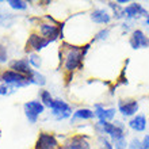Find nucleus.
<instances>
[{
  "label": "nucleus",
  "mask_w": 149,
  "mask_h": 149,
  "mask_svg": "<svg viewBox=\"0 0 149 149\" xmlns=\"http://www.w3.org/2000/svg\"><path fill=\"white\" fill-rule=\"evenodd\" d=\"M52 111H53V115H54L57 119H65L72 114V109L69 104H67L63 100H53L50 106Z\"/></svg>",
  "instance_id": "5"
},
{
  "label": "nucleus",
  "mask_w": 149,
  "mask_h": 149,
  "mask_svg": "<svg viewBox=\"0 0 149 149\" xmlns=\"http://www.w3.org/2000/svg\"><path fill=\"white\" fill-rule=\"evenodd\" d=\"M142 146H144V149H149V134H146L142 138Z\"/></svg>",
  "instance_id": "27"
},
{
  "label": "nucleus",
  "mask_w": 149,
  "mask_h": 149,
  "mask_svg": "<svg viewBox=\"0 0 149 149\" xmlns=\"http://www.w3.org/2000/svg\"><path fill=\"white\" fill-rule=\"evenodd\" d=\"M41 99H42L43 104L47 106V107H50L52 103H53V99H52L50 92H49V91H42V92H41Z\"/></svg>",
  "instance_id": "20"
},
{
  "label": "nucleus",
  "mask_w": 149,
  "mask_h": 149,
  "mask_svg": "<svg viewBox=\"0 0 149 149\" xmlns=\"http://www.w3.org/2000/svg\"><path fill=\"white\" fill-rule=\"evenodd\" d=\"M149 12L146 11L145 8L142 7L140 3H132L129 4L127 7L123 8V15L127 20L129 19H136V18H140V16H148Z\"/></svg>",
  "instance_id": "6"
},
{
  "label": "nucleus",
  "mask_w": 149,
  "mask_h": 149,
  "mask_svg": "<svg viewBox=\"0 0 149 149\" xmlns=\"http://www.w3.org/2000/svg\"><path fill=\"white\" fill-rule=\"evenodd\" d=\"M129 127L130 129H133L134 132H144L146 129V118L145 115H142V114H137V115H134L132 119L129 121Z\"/></svg>",
  "instance_id": "14"
},
{
  "label": "nucleus",
  "mask_w": 149,
  "mask_h": 149,
  "mask_svg": "<svg viewBox=\"0 0 149 149\" xmlns=\"http://www.w3.org/2000/svg\"><path fill=\"white\" fill-rule=\"evenodd\" d=\"M145 23L149 26V14H148V16H146V19H145Z\"/></svg>",
  "instance_id": "28"
},
{
  "label": "nucleus",
  "mask_w": 149,
  "mask_h": 149,
  "mask_svg": "<svg viewBox=\"0 0 149 149\" xmlns=\"http://www.w3.org/2000/svg\"><path fill=\"white\" fill-rule=\"evenodd\" d=\"M0 137H1V132H0Z\"/></svg>",
  "instance_id": "29"
},
{
  "label": "nucleus",
  "mask_w": 149,
  "mask_h": 149,
  "mask_svg": "<svg viewBox=\"0 0 149 149\" xmlns=\"http://www.w3.org/2000/svg\"><path fill=\"white\" fill-rule=\"evenodd\" d=\"M127 149H144L142 146V141H140L138 138H133L129 144V148Z\"/></svg>",
  "instance_id": "23"
},
{
  "label": "nucleus",
  "mask_w": 149,
  "mask_h": 149,
  "mask_svg": "<svg viewBox=\"0 0 149 149\" xmlns=\"http://www.w3.org/2000/svg\"><path fill=\"white\" fill-rule=\"evenodd\" d=\"M91 19H92V22H95V23H98V24H107V23H110L111 15L106 10L98 8V10H95L91 14Z\"/></svg>",
  "instance_id": "13"
},
{
  "label": "nucleus",
  "mask_w": 149,
  "mask_h": 149,
  "mask_svg": "<svg viewBox=\"0 0 149 149\" xmlns=\"http://www.w3.org/2000/svg\"><path fill=\"white\" fill-rule=\"evenodd\" d=\"M57 148H58V144H57V140L54 138V136L46 133L39 134L36 149H57Z\"/></svg>",
  "instance_id": "9"
},
{
  "label": "nucleus",
  "mask_w": 149,
  "mask_h": 149,
  "mask_svg": "<svg viewBox=\"0 0 149 149\" xmlns=\"http://www.w3.org/2000/svg\"><path fill=\"white\" fill-rule=\"evenodd\" d=\"M118 110L123 117H134L138 111V102L134 99H126L118 103Z\"/></svg>",
  "instance_id": "7"
},
{
  "label": "nucleus",
  "mask_w": 149,
  "mask_h": 149,
  "mask_svg": "<svg viewBox=\"0 0 149 149\" xmlns=\"http://www.w3.org/2000/svg\"><path fill=\"white\" fill-rule=\"evenodd\" d=\"M63 149H90V144L83 136H73L64 144Z\"/></svg>",
  "instance_id": "10"
},
{
  "label": "nucleus",
  "mask_w": 149,
  "mask_h": 149,
  "mask_svg": "<svg viewBox=\"0 0 149 149\" xmlns=\"http://www.w3.org/2000/svg\"><path fill=\"white\" fill-rule=\"evenodd\" d=\"M1 80L7 84H11L14 87H24L31 83V77L29 76H24V74L16 73L14 71H7L4 72L3 76H1Z\"/></svg>",
  "instance_id": "3"
},
{
  "label": "nucleus",
  "mask_w": 149,
  "mask_h": 149,
  "mask_svg": "<svg viewBox=\"0 0 149 149\" xmlns=\"http://www.w3.org/2000/svg\"><path fill=\"white\" fill-rule=\"evenodd\" d=\"M95 127L100 134H109L113 141L125 137V123L121 121H115V122L99 121Z\"/></svg>",
  "instance_id": "1"
},
{
  "label": "nucleus",
  "mask_w": 149,
  "mask_h": 149,
  "mask_svg": "<svg viewBox=\"0 0 149 149\" xmlns=\"http://www.w3.org/2000/svg\"><path fill=\"white\" fill-rule=\"evenodd\" d=\"M95 117V113L91 111L90 109H79L73 113V117H72V121L74 119H92Z\"/></svg>",
  "instance_id": "17"
},
{
  "label": "nucleus",
  "mask_w": 149,
  "mask_h": 149,
  "mask_svg": "<svg viewBox=\"0 0 149 149\" xmlns=\"http://www.w3.org/2000/svg\"><path fill=\"white\" fill-rule=\"evenodd\" d=\"M109 34H110V30H109V29H102V30L95 36L94 41H98V39H106L107 37H109Z\"/></svg>",
  "instance_id": "24"
},
{
  "label": "nucleus",
  "mask_w": 149,
  "mask_h": 149,
  "mask_svg": "<svg viewBox=\"0 0 149 149\" xmlns=\"http://www.w3.org/2000/svg\"><path fill=\"white\" fill-rule=\"evenodd\" d=\"M130 46L133 47L134 50H137L140 47H148L149 46V38L141 31V30H134L130 37Z\"/></svg>",
  "instance_id": "8"
},
{
  "label": "nucleus",
  "mask_w": 149,
  "mask_h": 149,
  "mask_svg": "<svg viewBox=\"0 0 149 149\" xmlns=\"http://www.w3.org/2000/svg\"><path fill=\"white\" fill-rule=\"evenodd\" d=\"M6 61H7V50L0 43V63H6Z\"/></svg>",
  "instance_id": "26"
},
{
  "label": "nucleus",
  "mask_w": 149,
  "mask_h": 149,
  "mask_svg": "<svg viewBox=\"0 0 149 149\" xmlns=\"http://www.w3.org/2000/svg\"><path fill=\"white\" fill-rule=\"evenodd\" d=\"M50 43V41L47 38H43V37H39L37 34H31V36L29 37V45L33 47V49H36V50H41L43 49L45 46H47Z\"/></svg>",
  "instance_id": "15"
},
{
  "label": "nucleus",
  "mask_w": 149,
  "mask_h": 149,
  "mask_svg": "<svg viewBox=\"0 0 149 149\" xmlns=\"http://www.w3.org/2000/svg\"><path fill=\"white\" fill-rule=\"evenodd\" d=\"M43 110H45V107H43L42 103L36 102V100L24 103V113H26V117L31 123H36L38 115L42 114Z\"/></svg>",
  "instance_id": "4"
},
{
  "label": "nucleus",
  "mask_w": 149,
  "mask_h": 149,
  "mask_svg": "<svg viewBox=\"0 0 149 149\" xmlns=\"http://www.w3.org/2000/svg\"><path fill=\"white\" fill-rule=\"evenodd\" d=\"M95 117L99 118V121H103V122H110L111 119H114L115 114H117V110L111 107V109H104L103 106L100 104H96L95 106Z\"/></svg>",
  "instance_id": "11"
},
{
  "label": "nucleus",
  "mask_w": 149,
  "mask_h": 149,
  "mask_svg": "<svg viewBox=\"0 0 149 149\" xmlns=\"http://www.w3.org/2000/svg\"><path fill=\"white\" fill-rule=\"evenodd\" d=\"M41 33H42V36L47 37V39L52 42L60 36V29L57 26H53V24L43 23L41 24Z\"/></svg>",
  "instance_id": "16"
},
{
  "label": "nucleus",
  "mask_w": 149,
  "mask_h": 149,
  "mask_svg": "<svg viewBox=\"0 0 149 149\" xmlns=\"http://www.w3.org/2000/svg\"><path fill=\"white\" fill-rule=\"evenodd\" d=\"M113 145H114V149H127L129 148V144H127V141H126V137L114 140Z\"/></svg>",
  "instance_id": "19"
},
{
  "label": "nucleus",
  "mask_w": 149,
  "mask_h": 149,
  "mask_svg": "<svg viewBox=\"0 0 149 149\" xmlns=\"http://www.w3.org/2000/svg\"><path fill=\"white\" fill-rule=\"evenodd\" d=\"M29 61H30V64H33L36 68L41 67V58H39L37 54H31V56H30V60H29Z\"/></svg>",
  "instance_id": "25"
},
{
  "label": "nucleus",
  "mask_w": 149,
  "mask_h": 149,
  "mask_svg": "<svg viewBox=\"0 0 149 149\" xmlns=\"http://www.w3.org/2000/svg\"><path fill=\"white\" fill-rule=\"evenodd\" d=\"M90 45H86L84 49H80L77 46H72L68 50L67 56H65V69L68 72H73L76 68L81 67V61L83 57L86 54V52L88 50Z\"/></svg>",
  "instance_id": "2"
},
{
  "label": "nucleus",
  "mask_w": 149,
  "mask_h": 149,
  "mask_svg": "<svg viewBox=\"0 0 149 149\" xmlns=\"http://www.w3.org/2000/svg\"><path fill=\"white\" fill-rule=\"evenodd\" d=\"M8 4H10V7L14 8V10H26V8H27V3H26V1H22V0H10Z\"/></svg>",
  "instance_id": "18"
},
{
  "label": "nucleus",
  "mask_w": 149,
  "mask_h": 149,
  "mask_svg": "<svg viewBox=\"0 0 149 149\" xmlns=\"http://www.w3.org/2000/svg\"><path fill=\"white\" fill-rule=\"evenodd\" d=\"M99 142L102 144V149H114V145L104 136H100V137H99Z\"/></svg>",
  "instance_id": "22"
},
{
  "label": "nucleus",
  "mask_w": 149,
  "mask_h": 149,
  "mask_svg": "<svg viewBox=\"0 0 149 149\" xmlns=\"http://www.w3.org/2000/svg\"><path fill=\"white\" fill-rule=\"evenodd\" d=\"M10 67H11V69H14V72L24 74V76L27 74L29 77H31L33 73H34V71L30 69V65H29L27 60H16V61H12L10 64Z\"/></svg>",
  "instance_id": "12"
},
{
  "label": "nucleus",
  "mask_w": 149,
  "mask_h": 149,
  "mask_svg": "<svg viewBox=\"0 0 149 149\" xmlns=\"http://www.w3.org/2000/svg\"><path fill=\"white\" fill-rule=\"evenodd\" d=\"M31 83H36V84H39V86H43L45 84V77L42 74H39L38 72H34L31 76Z\"/></svg>",
  "instance_id": "21"
}]
</instances>
